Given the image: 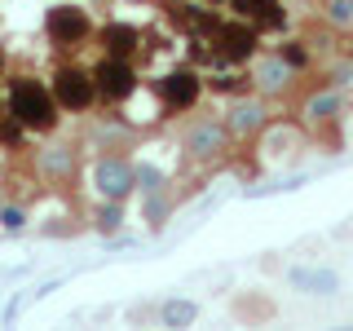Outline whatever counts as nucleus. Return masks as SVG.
<instances>
[{"instance_id": "f257e3e1", "label": "nucleus", "mask_w": 353, "mask_h": 331, "mask_svg": "<svg viewBox=\"0 0 353 331\" xmlns=\"http://www.w3.org/2000/svg\"><path fill=\"white\" fill-rule=\"evenodd\" d=\"M9 110L27 124V132H53L58 128V97L36 75H14L9 80Z\"/></svg>"}, {"instance_id": "9d476101", "label": "nucleus", "mask_w": 353, "mask_h": 331, "mask_svg": "<svg viewBox=\"0 0 353 331\" xmlns=\"http://www.w3.org/2000/svg\"><path fill=\"white\" fill-rule=\"evenodd\" d=\"M279 58H283L287 66H305V62H309V53H305V44H301V40H287L283 49H279Z\"/></svg>"}, {"instance_id": "7ed1b4c3", "label": "nucleus", "mask_w": 353, "mask_h": 331, "mask_svg": "<svg viewBox=\"0 0 353 331\" xmlns=\"http://www.w3.org/2000/svg\"><path fill=\"white\" fill-rule=\"evenodd\" d=\"M93 80H97V97H102V102H124V97L137 93V71H132L128 58L102 53V62L93 66Z\"/></svg>"}, {"instance_id": "1a4fd4ad", "label": "nucleus", "mask_w": 353, "mask_h": 331, "mask_svg": "<svg viewBox=\"0 0 353 331\" xmlns=\"http://www.w3.org/2000/svg\"><path fill=\"white\" fill-rule=\"evenodd\" d=\"M22 141H27V124L14 115V110L5 106V115H0V146H9V150H18Z\"/></svg>"}, {"instance_id": "0eeeda50", "label": "nucleus", "mask_w": 353, "mask_h": 331, "mask_svg": "<svg viewBox=\"0 0 353 331\" xmlns=\"http://www.w3.org/2000/svg\"><path fill=\"white\" fill-rule=\"evenodd\" d=\"M97 36H102V53H110V58H132L141 49V31L132 22H106Z\"/></svg>"}, {"instance_id": "f03ea898", "label": "nucleus", "mask_w": 353, "mask_h": 331, "mask_svg": "<svg viewBox=\"0 0 353 331\" xmlns=\"http://www.w3.org/2000/svg\"><path fill=\"white\" fill-rule=\"evenodd\" d=\"M49 88H53V97H58V106L62 110H88L93 102H102L97 97V80H93V71H84V66H75V62H62L58 71H53V80H49Z\"/></svg>"}, {"instance_id": "9b49d317", "label": "nucleus", "mask_w": 353, "mask_h": 331, "mask_svg": "<svg viewBox=\"0 0 353 331\" xmlns=\"http://www.w3.org/2000/svg\"><path fill=\"white\" fill-rule=\"evenodd\" d=\"M0 71H5V53H0Z\"/></svg>"}, {"instance_id": "6e6552de", "label": "nucleus", "mask_w": 353, "mask_h": 331, "mask_svg": "<svg viewBox=\"0 0 353 331\" xmlns=\"http://www.w3.org/2000/svg\"><path fill=\"white\" fill-rule=\"evenodd\" d=\"M234 5V14L239 18H248V22H256L261 31H279L287 14H283V0H230Z\"/></svg>"}, {"instance_id": "20e7f679", "label": "nucleus", "mask_w": 353, "mask_h": 331, "mask_svg": "<svg viewBox=\"0 0 353 331\" xmlns=\"http://www.w3.org/2000/svg\"><path fill=\"white\" fill-rule=\"evenodd\" d=\"M44 36H49L53 44H80L93 36V22H88V9L80 5H53L49 14H44Z\"/></svg>"}, {"instance_id": "39448f33", "label": "nucleus", "mask_w": 353, "mask_h": 331, "mask_svg": "<svg viewBox=\"0 0 353 331\" xmlns=\"http://www.w3.org/2000/svg\"><path fill=\"white\" fill-rule=\"evenodd\" d=\"M256 49H261V27H256V22H248V18L221 22V31H216V53H221L225 62H248V58H256Z\"/></svg>"}, {"instance_id": "423d86ee", "label": "nucleus", "mask_w": 353, "mask_h": 331, "mask_svg": "<svg viewBox=\"0 0 353 331\" xmlns=\"http://www.w3.org/2000/svg\"><path fill=\"white\" fill-rule=\"evenodd\" d=\"M154 88H159V102L168 110H190L199 102V93H203V80H199V71H190V66H176Z\"/></svg>"}]
</instances>
